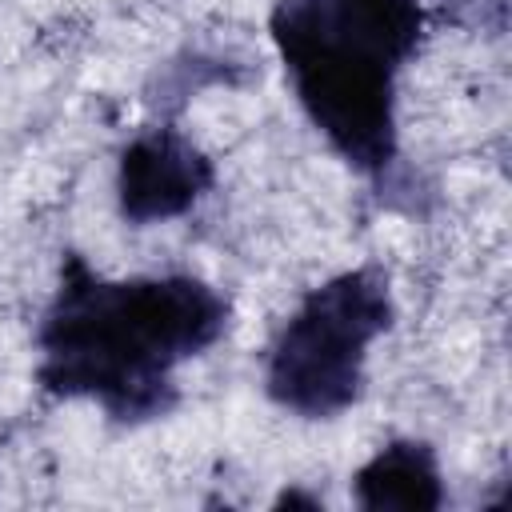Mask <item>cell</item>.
<instances>
[{
	"label": "cell",
	"instance_id": "cell-1",
	"mask_svg": "<svg viewBox=\"0 0 512 512\" xmlns=\"http://www.w3.org/2000/svg\"><path fill=\"white\" fill-rule=\"evenodd\" d=\"M224 328L228 300L196 276L104 280L68 252L40 324L36 380L52 396L96 400L112 420H152L176 404L172 368Z\"/></svg>",
	"mask_w": 512,
	"mask_h": 512
},
{
	"label": "cell",
	"instance_id": "cell-2",
	"mask_svg": "<svg viewBox=\"0 0 512 512\" xmlns=\"http://www.w3.org/2000/svg\"><path fill=\"white\" fill-rule=\"evenodd\" d=\"M420 36V0H276L272 8V40L308 120L368 176L396 160V76Z\"/></svg>",
	"mask_w": 512,
	"mask_h": 512
},
{
	"label": "cell",
	"instance_id": "cell-3",
	"mask_svg": "<svg viewBox=\"0 0 512 512\" xmlns=\"http://www.w3.org/2000/svg\"><path fill=\"white\" fill-rule=\"evenodd\" d=\"M392 324L388 276L376 264L312 288L280 328L268 356V396L308 420H328L356 404L368 344Z\"/></svg>",
	"mask_w": 512,
	"mask_h": 512
},
{
	"label": "cell",
	"instance_id": "cell-4",
	"mask_svg": "<svg viewBox=\"0 0 512 512\" xmlns=\"http://www.w3.org/2000/svg\"><path fill=\"white\" fill-rule=\"evenodd\" d=\"M212 180H216L212 160L192 140H184L172 128L140 132L120 152V172H116L120 212L132 224L184 216L212 188Z\"/></svg>",
	"mask_w": 512,
	"mask_h": 512
},
{
	"label": "cell",
	"instance_id": "cell-5",
	"mask_svg": "<svg viewBox=\"0 0 512 512\" xmlns=\"http://www.w3.org/2000/svg\"><path fill=\"white\" fill-rule=\"evenodd\" d=\"M356 504L368 512H432L444 500L436 452L424 440H392L356 472Z\"/></svg>",
	"mask_w": 512,
	"mask_h": 512
}]
</instances>
